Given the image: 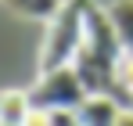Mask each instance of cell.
<instances>
[{"instance_id": "cell-7", "label": "cell", "mask_w": 133, "mask_h": 126, "mask_svg": "<svg viewBox=\"0 0 133 126\" xmlns=\"http://www.w3.org/2000/svg\"><path fill=\"white\" fill-rule=\"evenodd\" d=\"M18 18H32V22H50L58 15L61 0H4Z\"/></svg>"}, {"instance_id": "cell-4", "label": "cell", "mask_w": 133, "mask_h": 126, "mask_svg": "<svg viewBox=\"0 0 133 126\" xmlns=\"http://www.w3.org/2000/svg\"><path fill=\"white\" fill-rule=\"evenodd\" d=\"M122 112H130V108H122L115 97H108V94H90L87 101L79 105V123L83 126H119Z\"/></svg>"}, {"instance_id": "cell-2", "label": "cell", "mask_w": 133, "mask_h": 126, "mask_svg": "<svg viewBox=\"0 0 133 126\" xmlns=\"http://www.w3.org/2000/svg\"><path fill=\"white\" fill-rule=\"evenodd\" d=\"M94 0H61L58 15L47 22L43 47H40V72L65 68L76 61L79 47L87 40V15Z\"/></svg>"}, {"instance_id": "cell-6", "label": "cell", "mask_w": 133, "mask_h": 126, "mask_svg": "<svg viewBox=\"0 0 133 126\" xmlns=\"http://www.w3.org/2000/svg\"><path fill=\"white\" fill-rule=\"evenodd\" d=\"M108 15H111V25H115L122 47L133 54V0H111V4H108Z\"/></svg>"}, {"instance_id": "cell-9", "label": "cell", "mask_w": 133, "mask_h": 126, "mask_svg": "<svg viewBox=\"0 0 133 126\" xmlns=\"http://www.w3.org/2000/svg\"><path fill=\"white\" fill-rule=\"evenodd\" d=\"M119 126H133V112H122V119H119Z\"/></svg>"}, {"instance_id": "cell-5", "label": "cell", "mask_w": 133, "mask_h": 126, "mask_svg": "<svg viewBox=\"0 0 133 126\" xmlns=\"http://www.w3.org/2000/svg\"><path fill=\"white\" fill-rule=\"evenodd\" d=\"M29 115H32L29 90L7 86V90H4V97H0V123H4V126H22Z\"/></svg>"}, {"instance_id": "cell-1", "label": "cell", "mask_w": 133, "mask_h": 126, "mask_svg": "<svg viewBox=\"0 0 133 126\" xmlns=\"http://www.w3.org/2000/svg\"><path fill=\"white\" fill-rule=\"evenodd\" d=\"M126 47L119 40L115 25H111V15L108 7L101 4H90V15H87V40L79 47L72 68L79 72V79L90 94H108L115 97L119 94V79H115V68L122 61Z\"/></svg>"}, {"instance_id": "cell-8", "label": "cell", "mask_w": 133, "mask_h": 126, "mask_svg": "<svg viewBox=\"0 0 133 126\" xmlns=\"http://www.w3.org/2000/svg\"><path fill=\"white\" fill-rule=\"evenodd\" d=\"M22 126H50V123H47V112H36V108H32V115H29Z\"/></svg>"}, {"instance_id": "cell-3", "label": "cell", "mask_w": 133, "mask_h": 126, "mask_svg": "<svg viewBox=\"0 0 133 126\" xmlns=\"http://www.w3.org/2000/svg\"><path fill=\"white\" fill-rule=\"evenodd\" d=\"M90 97V90L83 86L79 72L65 65V68H50L40 72V79L29 86V101L36 112H61V108H79Z\"/></svg>"}]
</instances>
